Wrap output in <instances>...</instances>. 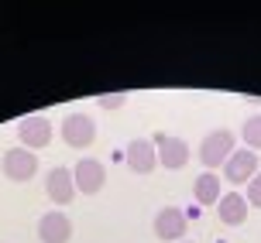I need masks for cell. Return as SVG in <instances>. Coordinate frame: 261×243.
Here are the masks:
<instances>
[{
    "mask_svg": "<svg viewBox=\"0 0 261 243\" xmlns=\"http://www.w3.org/2000/svg\"><path fill=\"white\" fill-rule=\"evenodd\" d=\"M237 151L234 144V130H210L206 137H203V144H199V165L206 168V171H217V168L227 165V158Z\"/></svg>",
    "mask_w": 261,
    "mask_h": 243,
    "instance_id": "1",
    "label": "cell"
},
{
    "mask_svg": "<svg viewBox=\"0 0 261 243\" xmlns=\"http://www.w3.org/2000/svg\"><path fill=\"white\" fill-rule=\"evenodd\" d=\"M261 171V161H258V151H251V147H241L227 158V165H223V181L227 185H248L254 175Z\"/></svg>",
    "mask_w": 261,
    "mask_h": 243,
    "instance_id": "2",
    "label": "cell"
},
{
    "mask_svg": "<svg viewBox=\"0 0 261 243\" xmlns=\"http://www.w3.org/2000/svg\"><path fill=\"white\" fill-rule=\"evenodd\" d=\"M17 137H21V147H28V151H38V147H48L55 137V127L48 116L41 113H31L24 116L21 124H17Z\"/></svg>",
    "mask_w": 261,
    "mask_h": 243,
    "instance_id": "3",
    "label": "cell"
},
{
    "mask_svg": "<svg viewBox=\"0 0 261 243\" xmlns=\"http://www.w3.org/2000/svg\"><path fill=\"white\" fill-rule=\"evenodd\" d=\"M0 168H4V175L11 181H31L35 178V171H38V154L28 151V147H11V151H4L0 158Z\"/></svg>",
    "mask_w": 261,
    "mask_h": 243,
    "instance_id": "4",
    "label": "cell"
},
{
    "mask_svg": "<svg viewBox=\"0 0 261 243\" xmlns=\"http://www.w3.org/2000/svg\"><path fill=\"white\" fill-rule=\"evenodd\" d=\"M186 230H189V216H186V209L179 205H165V209H158L155 216V236L165 243H179L186 240Z\"/></svg>",
    "mask_w": 261,
    "mask_h": 243,
    "instance_id": "5",
    "label": "cell"
},
{
    "mask_svg": "<svg viewBox=\"0 0 261 243\" xmlns=\"http://www.w3.org/2000/svg\"><path fill=\"white\" fill-rule=\"evenodd\" d=\"M155 151H158V165L169 168V171H179V168L189 165V144L175 134H155Z\"/></svg>",
    "mask_w": 261,
    "mask_h": 243,
    "instance_id": "6",
    "label": "cell"
},
{
    "mask_svg": "<svg viewBox=\"0 0 261 243\" xmlns=\"http://www.w3.org/2000/svg\"><path fill=\"white\" fill-rule=\"evenodd\" d=\"M72 181H76V192L96 195L107 185V168H103V161H100V158H83V161H76Z\"/></svg>",
    "mask_w": 261,
    "mask_h": 243,
    "instance_id": "7",
    "label": "cell"
},
{
    "mask_svg": "<svg viewBox=\"0 0 261 243\" xmlns=\"http://www.w3.org/2000/svg\"><path fill=\"white\" fill-rule=\"evenodd\" d=\"M62 141L69 144V147H90L93 141H96V124H93L90 113H69L62 120Z\"/></svg>",
    "mask_w": 261,
    "mask_h": 243,
    "instance_id": "8",
    "label": "cell"
},
{
    "mask_svg": "<svg viewBox=\"0 0 261 243\" xmlns=\"http://www.w3.org/2000/svg\"><path fill=\"white\" fill-rule=\"evenodd\" d=\"M124 165L134 171V175H151L158 168V151H155V141H144V137H138V141H130L127 147H124Z\"/></svg>",
    "mask_w": 261,
    "mask_h": 243,
    "instance_id": "9",
    "label": "cell"
},
{
    "mask_svg": "<svg viewBox=\"0 0 261 243\" xmlns=\"http://www.w3.org/2000/svg\"><path fill=\"white\" fill-rule=\"evenodd\" d=\"M38 240L41 243H69L72 240V219L52 209V212H45L38 219Z\"/></svg>",
    "mask_w": 261,
    "mask_h": 243,
    "instance_id": "10",
    "label": "cell"
},
{
    "mask_svg": "<svg viewBox=\"0 0 261 243\" xmlns=\"http://www.w3.org/2000/svg\"><path fill=\"white\" fill-rule=\"evenodd\" d=\"M45 195H48L55 205H69V202H72V199H76L72 171H69V168H52L48 178H45Z\"/></svg>",
    "mask_w": 261,
    "mask_h": 243,
    "instance_id": "11",
    "label": "cell"
},
{
    "mask_svg": "<svg viewBox=\"0 0 261 243\" xmlns=\"http://www.w3.org/2000/svg\"><path fill=\"white\" fill-rule=\"evenodd\" d=\"M248 199L241 192H223L220 202H217V216H220L223 226H244L248 223Z\"/></svg>",
    "mask_w": 261,
    "mask_h": 243,
    "instance_id": "12",
    "label": "cell"
},
{
    "mask_svg": "<svg viewBox=\"0 0 261 243\" xmlns=\"http://www.w3.org/2000/svg\"><path fill=\"white\" fill-rule=\"evenodd\" d=\"M220 195H223V178L217 171H203V175L193 181V199L199 205H217Z\"/></svg>",
    "mask_w": 261,
    "mask_h": 243,
    "instance_id": "13",
    "label": "cell"
},
{
    "mask_svg": "<svg viewBox=\"0 0 261 243\" xmlns=\"http://www.w3.org/2000/svg\"><path fill=\"white\" fill-rule=\"evenodd\" d=\"M241 141L248 144L251 151H258V147H261V113H254V116L244 120V127H241Z\"/></svg>",
    "mask_w": 261,
    "mask_h": 243,
    "instance_id": "14",
    "label": "cell"
},
{
    "mask_svg": "<svg viewBox=\"0 0 261 243\" xmlns=\"http://www.w3.org/2000/svg\"><path fill=\"white\" fill-rule=\"evenodd\" d=\"M244 199H248L251 209H261V171L248 181V189H244Z\"/></svg>",
    "mask_w": 261,
    "mask_h": 243,
    "instance_id": "15",
    "label": "cell"
},
{
    "mask_svg": "<svg viewBox=\"0 0 261 243\" xmlns=\"http://www.w3.org/2000/svg\"><path fill=\"white\" fill-rule=\"evenodd\" d=\"M96 103L103 106V110H117L127 103V93H107V96H96Z\"/></svg>",
    "mask_w": 261,
    "mask_h": 243,
    "instance_id": "16",
    "label": "cell"
},
{
    "mask_svg": "<svg viewBox=\"0 0 261 243\" xmlns=\"http://www.w3.org/2000/svg\"><path fill=\"white\" fill-rule=\"evenodd\" d=\"M186 243H193V240H186Z\"/></svg>",
    "mask_w": 261,
    "mask_h": 243,
    "instance_id": "17",
    "label": "cell"
}]
</instances>
